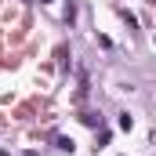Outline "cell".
<instances>
[{"label": "cell", "mask_w": 156, "mask_h": 156, "mask_svg": "<svg viewBox=\"0 0 156 156\" xmlns=\"http://www.w3.org/2000/svg\"><path fill=\"white\" fill-rule=\"evenodd\" d=\"M0 156H7V153H0Z\"/></svg>", "instance_id": "6da1fadb"}]
</instances>
